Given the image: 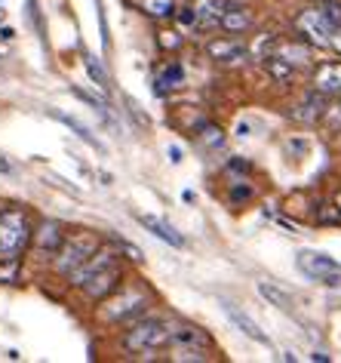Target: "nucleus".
I'll use <instances>...</instances> for the list:
<instances>
[{
	"instance_id": "1",
	"label": "nucleus",
	"mask_w": 341,
	"mask_h": 363,
	"mask_svg": "<svg viewBox=\"0 0 341 363\" xmlns=\"http://www.w3.org/2000/svg\"><path fill=\"white\" fill-rule=\"evenodd\" d=\"M31 243V219L25 210H0V259H19Z\"/></svg>"
},
{
	"instance_id": "2",
	"label": "nucleus",
	"mask_w": 341,
	"mask_h": 363,
	"mask_svg": "<svg viewBox=\"0 0 341 363\" xmlns=\"http://www.w3.org/2000/svg\"><path fill=\"white\" fill-rule=\"evenodd\" d=\"M169 330L173 323L160 320V317H145V320H136L123 333V348L129 354H141V351H157L169 345Z\"/></svg>"
},
{
	"instance_id": "3",
	"label": "nucleus",
	"mask_w": 341,
	"mask_h": 363,
	"mask_svg": "<svg viewBox=\"0 0 341 363\" xmlns=\"http://www.w3.org/2000/svg\"><path fill=\"white\" fill-rule=\"evenodd\" d=\"M148 305H151V293H148V289L127 286L123 293H117L114 298H105L98 317H102L105 323H127V320H136V317L145 314Z\"/></svg>"
},
{
	"instance_id": "4",
	"label": "nucleus",
	"mask_w": 341,
	"mask_h": 363,
	"mask_svg": "<svg viewBox=\"0 0 341 363\" xmlns=\"http://www.w3.org/2000/svg\"><path fill=\"white\" fill-rule=\"evenodd\" d=\"M96 250H98V240L93 238V234H74V238H65L62 250L56 252V271L59 274H71V271H74L77 265H83Z\"/></svg>"
},
{
	"instance_id": "5",
	"label": "nucleus",
	"mask_w": 341,
	"mask_h": 363,
	"mask_svg": "<svg viewBox=\"0 0 341 363\" xmlns=\"http://www.w3.org/2000/svg\"><path fill=\"white\" fill-rule=\"evenodd\" d=\"M295 28H299V34H304L311 43H317V47H332V34H335V28L329 25L323 10H304L299 19H295Z\"/></svg>"
},
{
	"instance_id": "6",
	"label": "nucleus",
	"mask_w": 341,
	"mask_h": 363,
	"mask_svg": "<svg viewBox=\"0 0 341 363\" xmlns=\"http://www.w3.org/2000/svg\"><path fill=\"white\" fill-rule=\"evenodd\" d=\"M120 277H123V271H120V265L114 262V265H108V268H102L96 277H89L83 286V293H86V298H93V302H105L108 296L114 293V289L120 286Z\"/></svg>"
},
{
	"instance_id": "7",
	"label": "nucleus",
	"mask_w": 341,
	"mask_h": 363,
	"mask_svg": "<svg viewBox=\"0 0 341 363\" xmlns=\"http://www.w3.org/2000/svg\"><path fill=\"white\" fill-rule=\"evenodd\" d=\"M299 268L304 277L311 280H323V284H335L338 277V262L323 256V252H301L299 256Z\"/></svg>"
},
{
	"instance_id": "8",
	"label": "nucleus",
	"mask_w": 341,
	"mask_h": 363,
	"mask_svg": "<svg viewBox=\"0 0 341 363\" xmlns=\"http://www.w3.org/2000/svg\"><path fill=\"white\" fill-rule=\"evenodd\" d=\"M114 262H117V256H114V250H102V247H98V250L93 252V256H89V259L83 262V265H77V268L68 274V277H71V286H77V289H80L89 277H96L98 271L108 268V265H114Z\"/></svg>"
},
{
	"instance_id": "9",
	"label": "nucleus",
	"mask_w": 341,
	"mask_h": 363,
	"mask_svg": "<svg viewBox=\"0 0 341 363\" xmlns=\"http://www.w3.org/2000/svg\"><path fill=\"white\" fill-rule=\"evenodd\" d=\"M169 345L173 348H212V339L206 335L200 326H191V323H178L169 330Z\"/></svg>"
},
{
	"instance_id": "10",
	"label": "nucleus",
	"mask_w": 341,
	"mask_h": 363,
	"mask_svg": "<svg viewBox=\"0 0 341 363\" xmlns=\"http://www.w3.org/2000/svg\"><path fill=\"white\" fill-rule=\"evenodd\" d=\"M62 243H65V231H62L59 222H40V228L34 231V250L43 252V256H56L62 250Z\"/></svg>"
},
{
	"instance_id": "11",
	"label": "nucleus",
	"mask_w": 341,
	"mask_h": 363,
	"mask_svg": "<svg viewBox=\"0 0 341 363\" xmlns=\"http://www.w3.org/2000/svg\"><path fill=\"white\" fill-rule=\"evenodd\" d=\"M221 308H224V314H228V320L234 323L237 330L246 335V339H253V342H258V345H271V339H267V335L262 333V326H258L249 314H243L240 308H234L231 302H221Z\"/></svg>"
},
{
	"instance_id": "12",
	"label": "nucleus",
	"mask_w": 341,
	"mask_h": 363,
	"mask_svg": "<svg viewBox=\"0 0 341 363\" xmlns=\"http://www.w3.org/2000/svg\"><path fill=\"white\" fill-rule=\"evenodd\" d=\"M317 93H341V62H323L313 71Z\"/></svg>"
},
{
	"instance_id": "13",
	"label": "nucleus",
	"mask_w": 341,
	"mask_h": 363,
	"mask_svg": "<svg viewBox=\"0 0 341 363\" xmlns=\"http://www.w3.org/2000/svg\"><path fill=\"white\" fill-rule=\"evenodd\" d=\"M139 222L145 225V228L154 234V238H160V240H166L169 247H185V238L178 234L173 225H166L163 219H157V216H139Z\"/></svg>"
},
{
	"instance_id": "14",
	"label": "nucleus",
	"mask_w": 341,
	"mask_h": 363,
	"mask_svg": "<svg viewBox=\"0 0 341 363\" xmlns=\"http://www.w3.org/2000/svg\"><path fill=\"white\" fill-rule=\"evenodd\" d=\"M209 56L215 62H240V59H246V47L240 40H212Z\"/></svg>"
},
{
	"instance_id": "15",
	"label": "nucleus",
	"mask_w": 341,
	"mask_h": 363,
	"mask_svg": "<svg viewBox=\"0 0 341 363\" xmlns=\"http://www.w3.org/2000/svg\"><path fill=\"white\" fill-rule=\"evenodd\" d=\"M258 296L265 298L267 305H274V308H280V311H292V296L286 293V289L280 286H274V284H267V280H258Z\"/></svg>"
},
{
	"instance_id": "16",
	"label": "nucleus",
	"mask_w": 341,
	"mask_h": 363,
	"mask_svg": "<svg viewBox=\"0 0 341 363\" xmlns=\"http://www.w3.org/2000/svg\"><path fill=\"white\" fill-rule=\"evenodd\" d=\"M194 10H197V22L200 25H219L224 10H228V4H224V0H197Z\"/></svg>"
},
{
	"instance_id": "17",
	"label": "nucleus",
	"mask_w": 341,
	"mask_h": 363,
	"mask_svg": "<svg viewBox=\"0 0 341 363\" xmlns=\"http://www.w3.org/2000/svg\"><path fill=\"white\" fill-rule=\"evenodd\" d=\"M295 121H301V123H313L317 117H323V96L317 93H311V96H304V102L299 111H292Z\"/></svg>"
},
{
	"instance_id": "18",
	"label": "nucleus",
	"mask_w": 341,
	"mask_h": 363,
	"mask_svg": "<svg viewBox=\"0 0 341 363\" xmlns=\"http://www.w3.org/2000/svg\"><path fill=\"white\" fill-rule=\"evenodd\" d=\"M219 25H221L224 31H231V34H240V31H246L249 25H253V16L243 13V10H231V6H228Z\"/></svg>"
},
{
	"instance_id": "19",
	"label": "nucleus",
	"mask_w": 341,
	"mask_h": 363,
	"mask_svg": "<svg viewBox=\"0 0 341 363\" xmlns=\"http://www.w3.org/2000/svg\"><path fill=\"white\" fill-rule=\"evenodd\" d=\"M182 80H185V71H182L178 62H173V65H166L163 74L157 77V93H166V89H173V86H182Z\"/></svg>"
},
{
	"instance_id": "20",
	"label": "nucleus",
	"mask_w": 341,
	"mask_h": 363,
	"mask_svg": "<svg viewBox=\"0 0 341 363\" xmlns=\"http://www.w3.org/2000/svg\"><path fill=\"white\" fill-rule=\"evenodd\" d=\"M139 6L154 19H169L175 13V0H139Z\"/></svg>"
},
{
	"instance_id": "21",
	"label": "nucleus",
	"mask_w": 341,
	"mask_h": 363,
	"mask_svg": "<svg viewBox=\"0 0 341 363\" xmlns=\"http://www.w3.org/2000/svg\"><path fill=\"white\" fill-rule=\"evenodd\" d=\"M52 117H56V121H62L65 126H71V130H74V135H80V139H83L86 145H93V148H102V145H98V139H96V135L89 133L80 121H74V117H68V114H59V111H52Z\"/></svg>"
},
{
	"instance_id": "22",
	"label": "nucleus",
	"mask_w": 341,
	"mask_h": 363,
	"mask_svg": "<svg viewBox=\"0 0 341 363\" xmlns=\"http://www.w3.org/2000/svg\"><path fill=\"white\" fill-rule=\"evenodd\" d=\"M265 68L271 71V74L280 80V84H286V80L292 77V65L286 59H280V56H271V59H265Z\"/></svg>"
},
{
	"instance_id": "23",
	"label": "nucleus",
	"mask_w": 341,
	"mask_h": 363,
	"mask_svg": "<svg viewBox=\"0 0 341 363\" xmlns=\"http://www.w3.org/2000/svg\"><path fill=\"white\" fill-rule=\"evenodd\" d=\"M83 65H86V71H89V77L96 80V86H98V89H108V86H111V80H108L105 68L98 65V59H96V56H83Z\"/></svg>"
},
{
	"instance_id": "24",
	"label": "nucleus",
	"mask_w": 341,
	"mask_h": 363,
	"mask_svg": "<svg viewBox=\"0 0 341 363\" xmlns=\"http://www.w3.org/2000/svg\"><path fill=\"white\" fill-rule=\"evenodd\" d=\"M323 13H326V19H329L332 28L341 31V4H338V0H329L326 10H323Z\"/></svg>"
},
{
	"instance_id": "25",
	"label": "nucleus",
	"mask_w": 341,
	"mask_h": 363,
	"mask_svg": "<svg viewBox=\"0 0 341 363\" xmlns=\"http://www.w3.org/2000/svg\"><path fill=\"white\" fill-rule=\"evenodd\" d=\"M160 47L175 50V47H182V38H175V31H163L160 34Z\"/></svg>"
},
{
	"instance_id": "26",
	"label": "nucleus",
	"mask_w": 341,
	"mask_h": 363,
	"mask_svg": "<svg viewBox=\"0 0 341 363\" xmlns=\"http://www.w3.org/2000/svg\"><path fill=\"white\" fill-rule=\"evenodd\" d=\"M178 22H182V25H194L197 22V10H194V6H185V10L178 13Z\"/></svg>"
},
{
	"instance_id": "27",
	"label": "nucleus",
	"mask_w": 341,
	"mask_h": 363,
	"mask_svg": "<svg viewBox=\"0 0 341 363\" xmlns=\"http://www.w3.org/2000/svg\"><path fill=\"white\" fill-rule=\"evenodd\" d=\"M234 201H249V197H253V188H234Z\"/></svg>"
},
{
	"instance_id": "28",
	"label": "nucleus",
	"mask_w": 341,
	"mask_h": 363,
	"mask_svg": "<svg viewBox=\"0 0 341 363\" xmlns=\"http://www.w3.org/2000/svg\"><path fill=\"white\" fill-rule=\"evenodd\" d=\"M13 38H16L13 28H0V40H13Z\"/></svg>"
},
{
	"instance_id": "29",
	"label": "nucleus",
	"mask_w": 341,
	"mask_h": 363,
	"mask_svg": "<svg viewBox=\"0 0 341 363\" xmlns=\"http://www.w3.org/2000/svg\"><path fill=\"white\" fill-rule=\"evenodd\" d=\"M169 157H173V163H178V160H182V151H178V148H169Z\"/></svg>"
},
{
	"instance_id": "30",
	"label": "nucleus",
	"mask_w": 341,
	"mask_h": 363,
	"mask_svg": "<svg viewBox=\"0 0 341 363\" xmlns=\"http://www.w3.org/2000/svg\"><path fill=\"white\" fill-rule=\"evenodd\" d=\"M338 213H341V191H338Z\"/></svg>"
},
{
	"instance_id": "31",
	"label": "nucleus",
	"mask_w": 341,
	"mask_h": 363,
	"mask_svg": "<svg viewBox=\"0 0 341 363\" xmlns=\"http://www.w3.org/2000/svg\"><path fill=\"white\" fill-rule=\"evenodd\" d=\"M0 22H4V10H0Z\"/></svg>"
}]
</instances>
